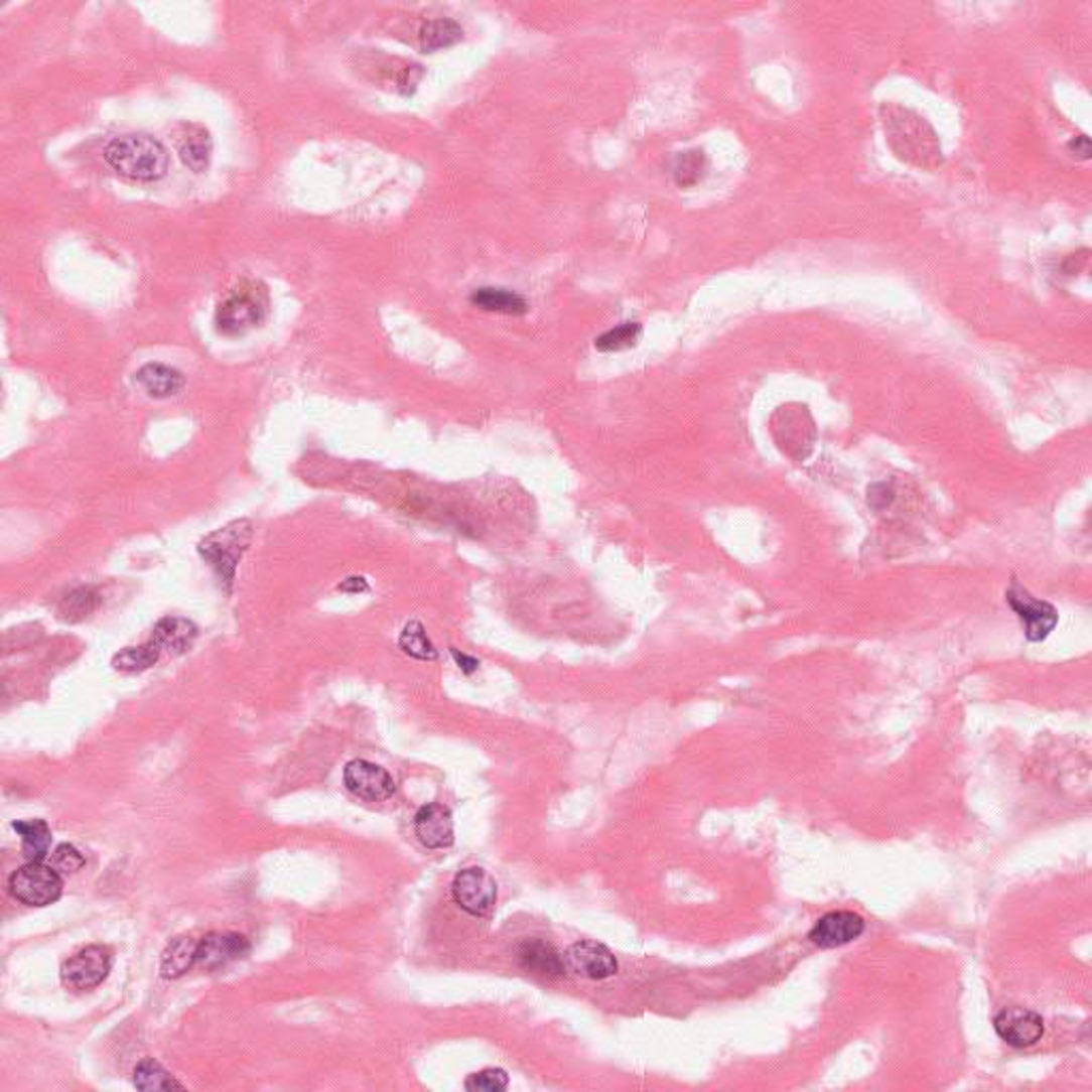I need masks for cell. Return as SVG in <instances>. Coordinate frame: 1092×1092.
Wrapping results in <instances>:
<instances>
[{"mask_svg": "<svg viewBox=\"0 0 1092 1092\" xmlns=\"http://www.w3.org/2000/svg\"><path fill=\"white\" fill-rule=\"evenodd\" d=\"M344 786L349 788L351 794L368 800V803H382V800H389L395 794L393 777L368 760H353L346 764Z\"/></svg>", "mask_w": 1092, "mask_h": 1092, "instance_id": "cell-9", "label": "cell"}, {"mask_svg": "<svg viewBox=\"0 0 1092 1092\" xmlns=\"http://www.w3.org/2000/svg\"><path fill=\"white\" fill-rule=\"evenodd\" d=\"M112 950L105 945H88L76 956H71L62 964V984L71 990H93L103 984L105 977L112 971Z\"/></svg>", "mask_w": 1092, "mask_h": 1092, "instance_id": "cell-6", "label": "cell"}, {"mask_svg": "<svg viewBox=\"0 0 1092 1092\" xmlns=\"http://www.w3.org/2000/svg\"><path fill=\"white\" fill-rule=\"evenodd\" d=\"M704 171H706V156L702 150L681 152L675 158V167H672V175H675V181L681 188L696 186L704 177Z\"/></svg>", "mask_w": 1092, "mask_h": 1092, "instance_id": "cell-28", "label": "cell"}, {"mask_svg": "<svg viewBox=\"0 0 1092 1092\" xmlns=\"http://www.w3.org/2000/svg\"><path fill=\"white\" fill-rule=\"evenodd\" d=\"M267 305L265 286L244 282L218 307L216 329L223 335H244L265 320Z\"/></svg>", "mask_w": 1092, "mask_h": 1092, "instance_id": "cell-4", "label": "cell"}, {"mask_svg": "<svg viewBox=\"0 0 1092 1092\" xmlns=\"http://www.w3.org/2000/svg\"><path fill=\"white\" fill-rule=\"evenodd\" d=\"M250 952V943L244 935L235 933H210L198 941L196 967L206 971H216L227 967L229 962L244 958Z\"/></svg>", "mask_w": 1092, "mask_h": 1092, "instance_id": "cell-13", "label": "cell"}, {"mask_svg": "<svg viewBox=\"0 0 1092 1092\" xmlns=\"http://www.w3.org/2000/svg\"><path fill=\"white\" fill-rule=\"evenodd\" d=\"M105 160L122 177L135 181H156L169 169L167 148L148 135L116 137L105 148Z\"/></svg>", "mask_w": 1092, "mask_h": 1092, "instance_id": "cell-2", "label": "cell"}, {"mask_svg": "<svg viewBox=\"0 0 1092 1092\" xmlns=\"http://www.w3.org/2000/svg\"><path fill=\"white\" fill-rule=\"evenodd\" d=\"M463 1086L469 1092H500L508 1088V1073L494 1067L483 1069L479 1073H471Z\"/></svg>", "mask_w": 1092, "mask_h": 1092, "instance_id": "cell-29", "label": "cell"}, {"mask_svg": "<svg viewBox=\"0 0 1092 1092\" xmlns=\"http://www.w3.org/2000/svg\"><path fill=\"white\" fill-rule=\"evenodd\" d=\"M463 30L457 22L452 20H433L427 22L421 30V47L425 51H435L442 47H450L457 41H461Z\"/></svg>", "mask_w": 1092, "mask_h": 1092, "instance_id": "cell-26", "label": "cell"}, {"mask_svg": "<svg viewBox=\"0 0 1092 1092\" xmlns=\"http://www.w3.org/2000/svg\"><path fill=\"white\" fill-rule=\"evenodd\" d=\"M469 301L476 307L485 309V312L508 314V316H521L530 309V305H527V301L521 295L513 293V290H508V288H494V286L476 288L474 293H471Z\"/></svg>", "mask_w": 1092, "mask_h": 1092, "instance_id": "cell-18", "label": "cell"}, {"mask_svg": "<svg viewBox=\"0 0 1092 1092\" xmlns=\"http://www.w3.org/2000/svg\"><path fill=\"white\" fill-rule=\"evenodd\" d=\"M196 950L198 941L192 937H177L173 939L167 950L162 952L160 960V973L165 979H175L188 973L192 967H196Z\"/></svg>", "mask_w": 1092, "mask_h": 1092, "instance_id": "cell-19", "label": "cell"}, {"mask_svg": "<svg viewBox=\"0 0 1092 1092\" xmlns=\"http://www.w3.org/2000/svg\"><path fill=\"white\" fill-rule=\"evenodd\" d=\"M864 920L853 912H830L819 918L811 928L809 939L822 950H834L860 939L864 933Z\"/></svg>", "mask_w": 1092, "mask_h": 1092, "instance_id": "cell-12", "label": "cell"}, {"mask_svg": "<svg viewBox=\"0 0 1092 1092\" xmlns=\"http://www.w3.org/2000/svg\"><path fill=\"white\" fill-rule=\"evenodd\" d=\"M643 335L641 322H622L612 326L606 333L595 339V351L599 353H622L628 349H634Z\"/></svg>", "mask_w": 1092, "mask_h": 1092, "instance_id": "cell-25", "label": "cell"}, {"mask_svg": "<svg viewBox=\"0 0 1092 1092\" xmlns=\"http://www.w3.org/2000/svg\"><path fill=\"white\" fill-rule=\"evenodd\" d=\"M885 141L895 156L918 169H937L943 150L937 131L924 116L899 103L881 105Z\"/></svg>", "mask_w": 1092, "mask_h": 1092, "instance_id": "cell-1", "label": "cell"}, {"mask_svg": "<svg viewBox=\"0 0 1092 1092\" xmlns=\"http://www.w3.org/2000/svg\"><path fill=\"white\" fill-rule=\"evenodd\" d=\"M137 385L154 399L173 397L184 387V376L177 370L162 366V363H148L135 374Z\"/></svg>", "mask_w": 1092, "mask_h": 1092, "instance_id": "cell-17", "label": "cell"}, {"mask_svg": "<svg viewBox=\"0 0 1092 1092\" xmlns=\"http://www.w3.org/2000/svg\"><path fill=\"white\" fill-rule=\"evenodd\" d=\"M9 892L22 905L47 907L62 895V875L41 860L28 862L11 875Z\"/></svg>", "mask_w": 1092, "mask_h": 1092, "instance_id": "cell-5", "label": "cell"}, {"mask_svg": "<svg viewBox=\"0 0 1092 1092\" xmlns=\"http://www.w3.org/2000/svg\"><path fill=\"white\" fill-rule=\"evenodd\" d=\"M517 960L525 971H532L536 975L559 977L566 973V962H563L559 952L542 939L523 941L517 950Z\"/></svg>", "mask_w": 1092, "mask_h": 1092, "instance_id": "cell-15", "label": "cell"}, {"mask_svg": "<svg viewBox=\"0 0 1092 1092\" xmlns=\"http://www.w3.org/2000/svg\"><path fill=\"white\" fill-rule=\"evenodd\" d=\"M566 969L578 977L602 981L617 973L619 962L604 943L578 941L563 954Z\"/></svg>", "mask_w": 1092, "mask_h": 1092, "instance_id": "cell-11", "label": "cell"}, {"mask_svg": "<svg viewBox=\"0 0 1092 1092\" xmlns=\"http://www.w3.org/2000/svg\"><path fill=\"white\" fill-rule=\"evenodd\" d=\"M1067 148H1069V152H1071L1073 156L1080 158V160H1088V158H1090V139H1088V135L1073 137V139L1067 143Z\"/></svg>", "mask_w": 1092, "mask_h": 1092, "instance_id": "cell-31", "label": "cell"}, {"mask_svg": "<svg viewBox=\"0 0 1092 1092\" xmlns=\"http://www.w3.org/2000/svg\"><path fill=\"white\" fill-rule=\"evenodd\" d=\"M86 864V858L80 853L78 847L69 843L58 845L49 855V866L58 872V875H73V872L82 870Z\"/></svg>", "mask_w": 1092, "mask_h": 1092, "instance_id": "cell-30", "label": "cell"}, {"mask_svg": "<svg viewBox=\"0 0 1092 1092\" xmlns=\"http://www.w3.org/2000/svg\"><path fill=\"white\" fill-rule=\"evenodd\" d=\"M996 1035L1011 1048H1031L1046 1033L1044 1017L1027 1007H1005L994 1015Z\"/></svg>", "mask_w": 1092, "mask_h": 1092, "instance_id": "cell-10", "label": "cell"}, {"mask_svg": "<svg viewBox=\"0 0 1092 1092\" xmlns=\"http://www.w3.org/2000/svg\"><path fill=\"white\" fill-rule=\"evenodd\" d=\"M133 1084L139 1090H181L184 1088V1084H179L171 1073L154 1059H145L135 1067Z\"/></svg>", "mask_w": 1092, "mask_h": 1092, "instance_id": "cell-22", "label": "cell"}, {"mask_svg": "<svg viewBox=\"0 0 1092 1092\" xmlns=\"http://www.w3.org/2000/svg\"><path fill=\"white\" fill-rule=\"evenodd\" d=\"M160 649L154 641L141 647H126L114 655L112 666L120 672H143L160 660Z\"/></svg>", "mask_w": 1092, "mask_h": 1092, "instance_id": "cell-23", "label": "cell"}, {"mask_svg": "<svg viewBox=\"0 0 1092 1092\" xmlns=\"http://www.w3.org/2000/svg\"><path fill=\"white\" fill-rule=\"evenodd\" d=\"M196 634H198L196 626L188 622V619L165 617L154 626L152 641L158 645L160 651L171 653V655H181L192 647V643L196 641Z\"/></svg>", "mask_w": 1092, "mask_h": 1092, "instance_id": "cell-16", "label": "cell"}, {"mask_svg": "<svg viewBox=\"0 0 1092 1092\" xmlns=\"http://www.w3.org/2000/svg\"><path fill=\"white\" fill-rule=\"evenodd\" d=\"M452 899L465 914L483 918L498 901V883L481 866H469L457 872L452 881Z\"/></svg>", "mask_w": 1092, "mask_h": 1092, "instance_id": "cell-7", "label": "cell"}, {"mask_svg": "<svg viewBox=\"0 0 1092 1092\" xmlns=\"http://www.w3.org/2000/svg\"><path fill=\"white\" fill-rule=\"evenodd\" d=\"M454 662H457V666L465 672V675H471V672H476L481 662L476 658H471V655H465V653H459L457 649H450Z\"/></svg>", "mask_w": 1092, "mask_h": 1092, "instance_id": "cell-33", "label": "cell"}, {"mask_svg": "<svg viewBox=\"0 0 1092 1092\" xmlns=\"http://www.w3.org/2000/svg\"><path fill=\"white\" fill-rule=\"evenodd\" d=\"M414 834L427 849H446L454 841L452 813L440 803H429L414 815Z\"/></svg>", "mask_w": 1092, "mask_h": 1092, "instance_id": "cell-14", "label": "cell"}, {"mask_svg": "<svg viewBox=\"0 0 1092 1092\" xmlns=\"http://www.w3.org/2000/svg\"><path fill=\"white\" fill-rule=\"evenodd\" d=\"M1086 254H1088V250H1082V257H1080V254H1071V257L1065 259L1063 271L1067 273V276H1073V273H1078L1086 265V261H1088Z\"/></svg>", "mask_w": 1092, "mask_h": 1092, "instance_id": "cell-34", "label": "cell"}, {"mask_svg": "<svg viewBox=\"0 0 1092 1092\" xmlns=\"http://www.w3.org/2000/svg\"><path fill=\"white\" fill-rule=\"evenodd\" d=\"M13 830L20 834L24 855L30 862L43 860L49 853L51 830L43 819H22V822H13Z\"/></svg>", "mask_w": 1092, "mask_h": 1092, "instance_id": "cell-20", "label": "cell"}, {"mask_svg": "<svg viewBox=\"0 0 1092 1092\" xmlns=\"http://www.w3.org/2000/svg\"><path fill=\"white\" fill-rule=\"evenodd\" d=\"M399 647H402V651L410 655V658L421 662H433L438 658V651H435L433 643L429 641L427 630L421 622L406 624L402 636H399Z\"/></svg>", "mask_w": 1092, "mask_h": 1092, "instance_id": "cell-24", "label": "cell"}, {"mask_svg": "<svg viewBox=\"0 0 1092 1092\" xmlns=\"http://www.w3.org/2000/svg\"><path fill=\"white\" fill-rule=\"evenodd\" d=\"M1009 606L1025 626V634L1031 643H1042L1059 624V610L1044 599H1035L1017 582L1005 593Z\"/></svg>", "mask_w": 1092, "mask_h": 1092, "instance_id": "cell-8", "label": "cell"}, {"mask_svg": "<svg viewBox=\"0 0 1092 1092\" xmlns=\"http://www.w3.org/2000/svg\"><path fill=\"white\" fill-rule=\"evenodd\" d=\"M101 606V595L95 587H78L69 591L58 604V617L66 624H80Z\"/></svg>", "mask_w": 1092, "mask_h": 1092, "instance_id": "cell-21", "label": "cell"}, {"mask_svg": "<svg viewBox=\"0 0 1092 1092\" xmlns=\"http://www.w3.org/2000/svg\"><path fill=\"white\" fill-rule=\"evenodd\" d=\"M179 156L181 160H184V165H188L192 171L196 173L206 171L210 165V156H212V141L208 133L201 129L190 133L184 141L179 143Z\"/></svg>", "mask_w": 1092, "mask_h": 1092, "instance_id": "cell-27", "label": "cell"}, {"mask_svg": "<svg viewBox=\"0 0 1092 1092\" xmlns=\"http://www.w3.org/2000/svg\"><path fill=\"white\" fill-rule=\"evenodd\" d=\"M337 589L344 591V593H366L370 589V585L363 576H351V578L342 580L337 585Z\"/></svg>", "mask_w": 1092, "mask_h": 1092, "instance_id": "cell-32", "label": "cell"}, {"mask_svg": "<svg viewBox=\"0 0 1092 1092\" xmlns=\"http://www.w3.org/2000/svg\"><path fill=\"white\" fill-rule=\"evenodd\" d=\"M252 540V523L248 519L231 521L221 530L212 532L198 542V555H201L210 566L216 570L225 582V587L231 589L235 572H238V563L242 561L244 553L248 551Z\"/></svg>", "mask_w": 1092, "mask_h": 1092, "instance_id": "cell-3", "label": "cell"}]
</instances>
